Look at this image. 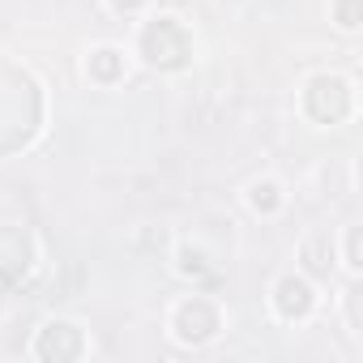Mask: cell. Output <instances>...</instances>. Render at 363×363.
<instances>
[{
  "label": "cell",
  "mask_w": 363,
  "mask_h": 363,
  "mask_svg": "<svg viewBox=\"0 0 363 363\" xmlns=\"http://www.w3.org/2000/svg\"><path fill=\"white\" fill-rule=\"evenodd\" d=\"M354 107V94H350V82L337 77V73H320L308 82L303 90V111L316 120V124H342Z\"/></svg>",
  "instance_id": "obj_3"
},
{
  "label": "cell",
  "mask_w": 363,
  "mask_h": 363,
  "mask_svg": "<svg viewBox=\"0 0 363 363\" xmlns=\"http://www.w3.org/2000/svg\"><path fill=\"white\" fill-rule=\"evenodd\" d=\"M90 77H94L99 86L120 82V77H124V52H120V48H99V52L90 56Z\"/></svg>",
  "instance_id": "obj_8"
},
{
  "label": "cell",
  "mask_w": 363,
  "mask_h": 363,
  "mask_svg": "<svg viewBox=\"0 0 363 363\" xmlns=\"http://www.w3.org/2000/svg\"><path fill=\"white\" fill-rule=\"evenodd\" d=\"M39 120H43L39 82L22 65L0 56V154L22 150L39 133Z\"/></svg>",
  "instance_id": "obj_1"
},
{
  "label": "cell",
  "mask_w": 363,
  "mask_h": 363,
  "mask_svg": "<svg viewBox=\"0 0 363 363\" xmlns=\"http://www.w3.org/2000/svg\"><path fill=\"white\" fill-rule=\"evenodd\" d=\"M171 329H175V337L184 342V346H206L210 337H218V329H223V312H218L214 299H206V295H189L184 303H175V312H171Z\"/></svg>",
  "instance_id": "obj_4"
},
{
  "label": "cell",
  "mask_w": 363,
  "mask_h": 363,
  "mask_svg": "<svg viewBox=\"0 0 363 363\" xmlns=\"http://www.w3.org/2000/svg\"><path fill=\"white\" fill-rule=\"evenodd\" d=\"M346 265H350V269H359V265H363V261H359V231H350V235H346Z\"/></svg>",
  "instance_id": "obj_12"
},
{
  "label": "cell",
  "mask_w": 363,
  "mask_h": 363,
  "mask_svg": "<svg viewBox=\"0 0 363 363\" xmlns=\"http://www.w3.org/2000/svg\"><path fill=\"white\" fill-rule=\"evenodd\" d=\"M137 52L150 69H162V73H175V69H184L189 56H193V39L189 30L179 26L175 18H154L141 26L137 35Z\"/></svg>",
  "instance_id": "obj_2"
},
{
  "label": "cell",
  "mask_w": 363,
  "mask_h": 363,
  "mask_svg": "<svg viewBox=\"0 0 363 363\" xmlns=\"http://www.w3.org/2000/svg\"><path fill=\"white\" fill-rule=\"evenodd\" d=\"M303 261H308V269H312V274L329 278V269H333V244H329L325 235H312V240L303 244Z\"/></svg>",
  "instance_id": "obj_9"
},
{
  "label": "cell",
  "mask_w": 363,
  "mask_h": 363,
  "mask_svg": "<svg viewBox=\"0 0 363 363\" xmlns=\"http://www.w3.org/2000/svg\"><path fill=\"white\" fill-rule=\"evenodd\" d=\"M35 354H39V359H56V363L86 354L82 325H73V320H48V325L39 329V337H35Z\"/></svg>",
  "instance_id": "obj_6"
},
{
  "label": "cell",
  "mask_w": 363,
  "mask_h": 363,
  "mask_svg": "<svg viewBox=\"0 0 363 363\" xmlns=\"http://www.w3.org/2000/svg\"><path fill=\"white\" fill-rule=\"evenodd\" d=\"M35 265V240L13 227V223H0V282H22Z\"/></svg>",
  "instance_id": "obj_5"
},
{
  "label": "cell",
  "mask_w": 363,
  "mask_h": 363,
  "mask_svg": "<svg viewBox=\"0 0 363 363\" xmlns=\"http://www.w3.org/2000/svg\"><path fill=\"white\" fill-rule=\"evenodd\" d=\"M111 5H116V9H120V13H137V9H141V5H145V0H111Z\"/></svg>",
  "instance_id": "obj_13"
},
{
  "label": "cell",
  "mask_w": 363,
  "mask_h": 363,
  "mask_svg": "<svg viewBox=\"0 0 363 363\" xmlns=\"http://www.w3.org/2000/svg\"><path fill=\"white\" fill-rule=\"evenodd\" d=\"M333 9H337V26H342V30H354V26H359V9H363V0H337Z\"/></svg>",
  "instance_id": "obj_11"
},
{
  "label": "cell",
  "mask_w": 363,
  "mask_h": 363,
  "mask_svg": "<svg viewBox=\"0 0 363 363\" xmlns=\"http://www.w3.org/2000/svg\"><path fill=\"white\" fill-rule=\"evenodd\" d=\"M274 308H278V316H286V320H303V316L316 308V291H312V282L299 278V274L278 278V286H274Z\"/></svg>",
  "instance_id": "obj_7"
},
{
  "label": "cell",
  "mask_w": 363,
  "mask_h": 363,
  "mask_svg": "<svg viewBox=\"0 0 363 363\" xmlns=\"http://www.w3.org/2000/svg\"><path fill=\"white\" fill-rule=\"evenodd\" d=\"M248 201H252V210H257V214H274V210L282 206V193H278L274 179H257V184L248 189Z\"/></svg>",
  "instance_id": "obj_10"
}]
</instances>
